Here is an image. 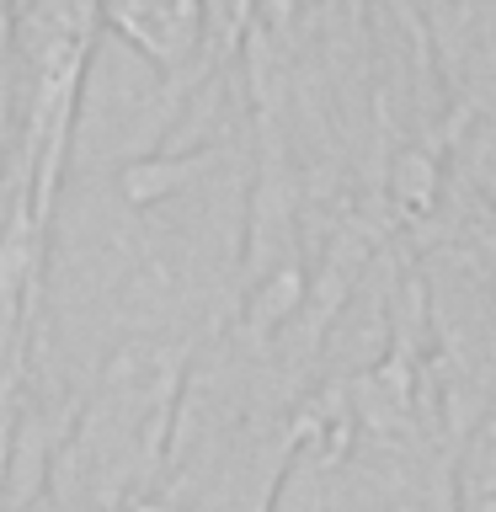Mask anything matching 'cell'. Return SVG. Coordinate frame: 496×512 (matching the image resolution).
I'll return each instance as SVG.
<instances>
[{
    "label": "cell",
    "instance_id": "2",
    "mask_svg": "<svg viewBox=\"0 0 496 512\" xmlns=\"http://www.w3.org/2000/svg\"><path fill=\"white\" fill-rule=\"evenodd\" d=\"M459 512H496V390L459 448Z\"/></svg>",
    "mask_w": 496,
    "mask_h": 512
},
{
    "label": "cell",
    "instance_id": "3",
    "mask_svg": "<svg viewBox=\"0 0 496 512\" xmlns=\"http://www.w3.org/2000/svg\"><path fill=\"white\" fill-rule=\"evenodd\" d=\"M256 0H203V70H214L240 48Z\"/></svg>",
    "mask_w": 496,
    "mask_h": 512
},
{
    "label": "cell",
    "instance_id": "1",
    "mask_svg": "<svg viewBox=\"0 0 496 512\" xmlns=\"http://www.w3.org/2000/svg\"><path fill=\"white\" fill-rule=\"evenodd\" d=\"M96 27L166 75L203 70V0H96Z\"/></svg>",
    "mask_w": 496,
    "mask_h": 512
}]
</instances>
